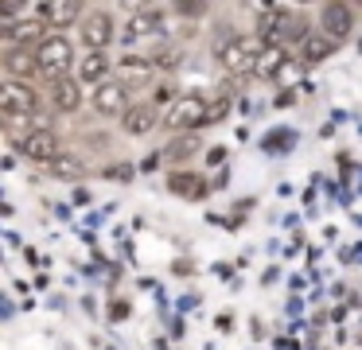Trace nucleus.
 Masks as SVG:
<instances>
[{
	"instance_id": "ddd939ff",
	"label": "nucleus",
	"mask_w": 362,
	"mask_h": 350,
	"mask_svg": "<svg viewBox=\"0 0 362 350\" xmlns=\"http://www.w3.org/2000/svg\"><path fill=\"white\" fill-rule=\"evenodd\" d=\"M288 51H284V47H265V51H261V59H257V66H253V74L257 78H281V70L288 66Z\"/></svg>"
},
{
	"instance_id": "423d86ee",
	"label": "nucleus",
	"mask_w": 362,
	"mask_h": 350,
	"mask_svg": "<svg viewBox=\"0 0 362 350\" xmlns=\"http://www.w3.org/2000/svg\"><path fill=\"white\" fill-rule=\"evenodd\" d=\"M125 90H129L125 82H102L94 90V109H98V113H105V117H125L129 109H133V105H129V98H125Z\"/></svg>"
},
{
	"instance_id": "a211bd4d",
	"label": "nucleus",
	"mask_w": 362,
	"mask_h": 350,
	"mask_svg": "<svg viewBox=\"0 0 362 350\" xmlns=\"http://www.w3.org/2000/svg\"><path fill=\"white\" fill-rule=\"evenodd\" d=\"M105 70H110V59L102 51H90L78 66V82H105Z\"/></svg>"
},
{
	"instance_id": "9b49d317",
	"label": "nucleus",
	"mask_w": 362,
	"mask_h": 350,
	"mask_svg": "<svg viewBox=\"0 0 362 350\" xmlns=\"http://www.w3.org/2000/svg\"><path fill=\"white\" fill-rule=\"evenodd\" d=\"M40 20L43 23H59V28H66V23H74L78 20V12H82V4H74V0H43L40 8ZM82 23V20H78Z\"/></svg>"
},
{
	"instance_id": "7ed1b4c3",
	"label": "nucleus",
	"mask_w": 362,
	"mask_h": 350,
	"mask_svg": "<svg viewBox=\"0 0 362 350\" xmlns=\"http://www.w3.org/2000/svg\"><path fill=\"white\" fill-rule=\"evenodd\" d=\"M35 109H40V98H35L32 86H24V82H4L0 86V113H4V121L35 117Z\"/></svg>"
},
{
	"instance_id": "aec40b11",
	"label": "nucleus",
	"mask_w": 362,
	"mask_h": 350,
	"mask_svg": "<svg viewBox=\"0 0 362 350\" xmlns=\"http://www.w3.org/2000/svg\"><path fill=\"white\" fill-rule=\"evenodd\" d=\"M156 31H160V8H156V12H141V16H133V23L125 28V39L156 35Z\"/></svg>"
},
{
	"instance_id": "0eeeda50",
	"label": "nucleus",
	"mask_w": 362,
	"mask_h": 350,
	"mask_svg": "<svg viewBox=\"0 0 362 350\" xmlns=\"http://www.w3.org/2000/svg\"><path fill=\"white\" fill-rule=\"evenodd\" d=\"M320 20H323L327 39H335V43H343V39L354 31V12H351V4H323V8H320Z\"/></svg>"
},
{
	"instance_id": "a878e982",
	"label": "nucleus",
	"mask_w": 362,
	"mask_h": 350,
	"mask_svg": "<svg viewBox=\"0 0 362 350\" xmlns=\"http://www.w3.org/2000/svg\"><path fill=\"white\" fill-rule=\"evenodd\" d=\"M180 12H183V16H203L206 4H180Z\"/></svg>"
},
{
	"instance_id": "f03ea898",
	"label": "nucleus",
	"mask_w": 362,
	"mask_h": 350,
	"mask_svg": "<svg viewBox=\"0 0 362 350\" xmlns=\"http://www.w3.org/2000/svg\"><path fill=\"white\" fill-rule=\"evenodd\" d=\"M35 51H40V70H43V78H51V86L63 82L66 70H71V62H74L71 43H66L63 35H47L40 47H35Z\"/></svg>"
},
{
	"instance_id": "4468645a",
	"label": "nucleus",
	"mask_w": 362,
	"mask_h": 350,
	"mask_svg": "<svg viewBox=\"0 0 362 350\" xmlns=\"http://www.w3.org/2000/svg\"><path fill=\"white\" fill-rule=\"evenodd\" d=\"M51 101H55L59 113H74V109H78V101H82L78 82H74V78H63V82H55V86H51Z\"/></svg>"
},
{
	"instance_id": "6ab92c4d",
	"label": "nucleus",
	"mask_w": 362,
	"mask_h": 350,
	"mask_svg": "<svg viewBox=\"0 0 362 350\" xmlns=\"http://www.w3.org/2000/svg\"><path fill=\"white\" fill-rule=\"evenodd\" d=\"M304 39H308V20H304V16H296V12H288V16H284V23H281V47L284 43H304Z\"/></svg>"
},
{
	"instance_id": "6e6552de",
	"label": "nucleus",
	"mask_w": 362,
	"mask_h": 350,
	"mask_svg": "<svg viewBox=\"0 0 362 350\" xmlns=\"http://www.w3.org/2000/svg\"><path fill=\"white\" fill-rule=\"evenodd\" d=\"M4 70L16 78H32V74H43L40 70V51H32V47H4Z\"/></svg>"
},
{
	"instance_id": "f3484780",
	"label": "nucleus",
	"mask_w": 362,
	"mask_h": 350,
	"mask_svg": "<svg viewBox=\"0 0 362 350\" xmlns=\"http://www.w3.org/2000/svg\"><path fill=\"white\" fill-rule=\"evenodd\" d=\"M331 51H335V39H327V35H308L304 43H300V62H323Z\"/></svg>"
},
{
	"instance_id": "20e7f679",
	"label": "nucleus",
	"mask_w": 362,
	"mask_h": 350,
	"mask_svg": "<svg viewBox=\"0 0 362 350\" xmlns=\"http://www.w3.org/2000/svg\"><path fill=\"white\" fill-rule=\"evenodd\" d=\"M206 117H211V105H206L203 98H175L172 101V109L164 113V124L168 129H175V132H183V129H199V124H206Z\"/></svg>"
},
{
	"instance_id": "412c9836",
	"label": "nucleus",
	"mask_w": 362,
	"mask_h": 350,
	"mask_svg": "<svg viewBox=\"0 0 362 350\" xmlns=\"http://www.w3.org/2000/svg\"><path fill=\"white\" fill-rule=\"evenodd\" d=\"M195 148H199V140L195 136H191V132H187V136H180V140H172V148H168V160H172V163H180V160H187V156H195Z\"/></svg>"
},
{
	"instance_id": "f257e3e1",
	"label": "nucleus",
	"mask_w": 362,
	"mask_h": 350,
	"mask_svg": "<svg viewBox=\"0 0 362 350\" xmlns=\"http://www.w3.org/2000/svg\"><path fill=\"white\" fill-rule=\"evenodd\" d=\"M261 51H265V43H261V39H230V43L218 51V62H222V70H226V74H253Z\"/></svg>"
},
{
	"instance_id": "9d476101",
	"label": "nucleus",
	"mask_w": 362,
	"mask_h": 350,
	"mask_svg": "<svg viewBox=\"0 0 362 350\" xmlns=\"http://www.w3.org/2000/svg\"><path fill=\"white\" fill-rule=\"evenodd\" d=\"M40 47L43 43V20H16L4 28V47Z\"/></svg>"
},
{
	"instance_id": "393cba45",
	"label": "nucleus",
	"mask_w": 362,
	"mask_h": 350,
	"mask_svg": "<svg viewBox=\"0 0 362 350\" xmlns=\"http://www.w3.org/2000/svg\"><path fill=\"white\" fill-rule=\"evenodd\" d=\"M230 113V101L226 98H218V101H211V117H206V124H214V121H222V117Z\"/></svg>"
},
{
	"instance_id": "39448f33",
	"label": "nucleus",
	"mask_w": 362,
	"mask_h": 350,
	"mask_svg": "<svg viewBox=\"0 0 362 350\" xmlns=\"http://www.w3.org/2000/svg\"><path fill=\"white\" fill-rule=\"evenodd\" d=\"M12 144H16L20 156L40 160V163H55L59 152H63V144H59V136L51 129H32V132H24V136H16Z\"/></svg>"
},
{
	"instance_id": "4be33fe9",
	"label": "nucleus",
	"mask_w": 362,
	"mask_h": 350,
	"mask_svg": "<svg viewBox=\"0 0 362 350\" xmlns=\"http://www.w3.org/2000/svg\"><path fill=\"white\" fill-rule=\"evenodd\" d=\"M51 171H55L59 179H78V175H82V163H78V160H71V156H63V160L51 163Z\"/></svg>"
},
{
	"instance_id": "5701e85b",
	"label": "nucleus",
	"mask_w": 362,
	"mask_h": 350,
	"mask_svg": "<svg viewBox=\"0 0 362 350\" xmlns=\"http://www.w3.org/2000/svg\"><path fill=\"white\" fill-rule=\"evenodd\" d=\"M152 62H156V66H168V70H172L175 62H180V51H175L172 43H164V47H160L156 54H152Z\"/></svg>"
},
{
	"instance_id": "1a4fd4ad",
	"label": "nucleus",
	"mask_w": 362,
	"mask_h": 350,
	"mask_svg": "<svg viewBox=\"0 0 362 350\" xmlns=\"http://www.w3.org/2000/svg\"><path fill=\"white\" fill-rule=\"evenodd\" d=\"M78 28H82V43H86L90 51H102V47L113 39V20H110V12H94V16H86V20L78 23Z\"/></svg>"
},
{
	"instance_id": "2eb2a0df",
	"label": "nucleus",
	"mask_w": 362,
	"mask_h": 350,
	"mask_svg": "<svg viewBox=\"0 0 362 350\" xmlns=\"http://www.w3.org/2000/svg\"><path fill=\"white\" fill-rule=\"evenodd\" d=\"M168 187H172V194H180V199H203L206 194V183L199 175H191V171H172V175H168Z\"/></svg>"
},
{
	"instance_id": "cd10ccee",
	"label": "nucleus",
	"mask_w": 362,
	"mask_h": 350,
	"mask_svg": "<svg viewBox=\"0 0 362 350\" xmlns=\"http://www.w3.org/2000/svg\"><path fill=\"white\" fill-rule=\"evenodd\" d=\"M110 175H113V179H133V168H129V163H125V168H113Z\"/></svg>"
},
{
	"instance_id": "dca6fc26",
	"label": "nucleus",
	"mask_w": 362,
	"mask_h": 350,
	"mask_svg": "<svg viewBox=\"0 0 362 350\" xmlns=\"http://www.w3.org/2000/svg\"><path fill=\"white\" fill-rule=\"evenodd\" d=\"M125 132H133V136H141V132H148L152 124H156V105H133L125 117Z\"/></svg>"
},
{
	"instance_id": "f8f14e48",
	"label": "nucleus",
	"mask_w": 362,
	"mask_h": 350,
	"mask_svg": "<svg viewBox=\"0 0 362 350\" xmlns=\"http://www.w3.org/2000/svg\"><path fill=\"white\" fill-rule=\"evenodd\" d=\"M152 74H156V62L152 59H136V54L121 59V82L125 86H148Z\"/></svg>"
},
{
	"instance_id": "b1692460",
	"label": "nucleus",
	"mask_w": 362,
	"mask_h": 350,
	"mask_svg": "<svg viewBox=\"0 0 362 350\" xmlns=\"http://www.w3.org/2000/svg\"><path fill=\"white\" fill-rule=\"evenodd\" d=\"M24 12V4H16V0H4V4H0V23H4V28H12V16H20Z\"/></svg>"
},
{
	"instance_id": "bb28decb",
	"label": "nucleus",
	"mask_w": 362,
	"mask_h": 350,
	"mask_svg": "<svg viewBox=\"0 0 362 350\" xmlns=\"http://www.w3.org/2000/svg\"><path fill=\"white\" fill-rule=\"evenodd\" d=\"M110 315H113V319H125V315H129V303H113Z\"/></svg>"
}]
</instances>
